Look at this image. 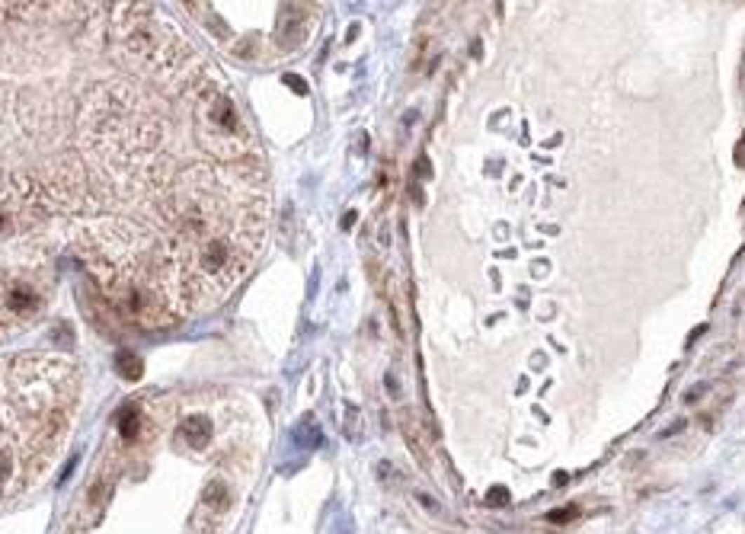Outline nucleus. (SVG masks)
<instances>
[{"instance_id":"obj_1","label":"nucleus","mask_w":745,"mask_h":534,"mask_svg":"<svg viewBox=\"0 0 745 534\" xmlns=\"http://www.w3.org/2000/svg\"><path fill=\"white\" fill-rule=\"evenodd\" d=\"M266 202L250 180L196 166L173 202V246L163 256L170 307H208L253 262Z\"/></svg>"},{"instance_id":"obj_2","label":"nucleus","mask_w":745,"mask_h":534,"mask_svg":"<svg viewBox=\"0 0 745 534\" xmlns=\"http://www.w3.org/2000/svg\"><path fill=\"white\" fill-rule=\"evenodd\" d=\"M80 371L48 355L0 361V502L45 474L71 426Z\"/></svg>"},{"instance_id":"obj_3","label":"nucleus","mask_w":745,"mask_h":534,"mask_svg":"<svg viewBox=\"0 0 745 534\" xmlns=\"http://www.w3.org/2000/svg\"><path fill=\"white\" fill-rule=\"evenodd\" d=\"M199 122H202V138L211 145V151L221 157H237V154L250 151V131H246L243 119L237 116L231 96L215 93L202 96L199 102Z\"/></svg>"},{"instance_id":"obj_4","label":"nucleus","mask_w":745,"mask_h":534,"mask_svg":"<svg viewBox=\"0 0 745 534\" xmlns=\"http://www.w3.org/2000/svg\"><path fill=\"white\" fill-rule=\"evenodd\" d=\"M180 439L186 441L189 448L202 451V448L208 445V439H211V419L205 416V413H192V416H186L180 422Z\"/></svg>"},{"instance_id":"obj_5","label":"nucleus","mask_w":745,"mask_h":534,"mask_svg":"<svg viewBox=\"0 0 745 534\" xmlns=\"http://www.w3.org/2000/svg\"><path fill=\"white\" fill-rule=\"evenodd\" d=\"M145 426H147V419H145V413H141L137 403H128L122 413H119V435H122L125 441H137L141 432H145Z\"/></svg>"},{"instance_id":"obj_6","label":"nucleus","mask_w":745,"mask_h":534,"mask_svg":"<svg viewBox=\"0 0 745 534\" xmlns=\"http://www.w3.org/2000/svg\"><path fill=\"white\" fill-rule=\"evenodd\" d=\"M202 502L208 505V509H215V512L227 509V505H231V490H227V483H221V480H211V483L202 490Z\"/></svg>"},{"instance_id":"obj_7","label":"nucleus","mask_w":745,"mask_h":534,"mask_svg":"<svg viewBox=\"0 0 745 534\" xmlns=\"http://www.w3.org/2000/svg\"><path fill=\"white\" fill-rule=\"evenodd\" d=\"M116 371L125 378V381H141L145 361H141V355H135V352H119L116 355Z\"/></svg>"},{"instance_id":"obj_8","label":"nucleus","mask_w":745,"mask_h":534,"mask_svg":"<svg viewBox=\"0 0 745 534\" xmlns=\"http://www.w3.org/2000/svg\"><path fill=\"white\" fill-rule=\"evenodd\" d=\"M486 502H490V505H506V502H509V490H502V486H496V490H490V496H486Z\"/></svg>"},{"instance_id":"obj_9","label":"nucleus","mask_w":745,"mask_h":534,"mask_svg":"<svg viewBox=\"0 0 745 534\" xmlns=\"http://www.w3.org/2000/svg\"><path fill=\"white\" fill-rule=\"evenodd\" d=\"M285 84H288V87H295L297 93H307V87H304V84H301V80H297V77H291V74H285Z\"/></svg>"}]
</instances>
